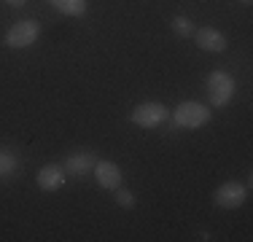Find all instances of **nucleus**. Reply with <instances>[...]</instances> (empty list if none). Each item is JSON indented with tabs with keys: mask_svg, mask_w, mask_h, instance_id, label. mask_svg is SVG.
<instances>
[{
	"mask_svg": "<svg viewBox=\"0 0 253 242\" xmlns=\"http://www.w3.org/2000/svg\"><path fill=\"white\" fill-rule=\"evenodd\" d=\"M205 86H208V100H210V105H213V108L229 105V102L234 100V92H237V83H234L232 73H226V70L208 73Z\"/></svg>",
	"mask_w": 253,
	"mask_h": 242,
	"instance_id": "f257e3e1",
	"label": "nucleus"
},
{
	"mask_svg": "<svg viewBox=\"0 0 253 242\" xmlns=\"http://www.w3.org/2000/svg\"><path fill=\"white\" fill-rule=\"evenodd\" d=\"M170 119L175 126H183V129H200V126L210 124L213 111H210L208 105H202V102H197V100H186L175 108V113H170Z\"/></svg>",
	"mask_w": 253,
	"mask_h": 242,
	"instance_id": "f03ea898",
	"label": "nucleus"
},
{
	"mask_svg": "<svg viewBox=\"0 0 253 242\" xmlns=\"http://www.w3.org/2000/svg\"><path fill=\"white\" fill-rule=\"evenodd\" d=\"M129 121L137 126H146V129H156L165 121H170V108L162 105V102H140L129 113Z\"/></svg>",
	"mask_w": 253,
	"mask_h": 242,
	"instance_id": "7ed1b4c3",
	"label": "nucleus"
},
{
	"mask_svg": "<svg viewBox=\"0 0 253 242\" xmlns=\"http://www.w3.org/2000/svg\"><path fill=\"white\" fill-rule=\"evenodd\" d=\"M38 38H41V24L35 19H22V22L11 24L3 40L8 48H30Z\"/></svg>",
	"mask_w": 253,
	"mask_h": 242,
	"instance_id": "20e7f679",
	"label": "nucleus"
},
{
	"mask_svg": "<svg viewBox=\"0 0 253 242\" xmlns=\"http://www.w3.org/2000/svg\"><path fill=\"white\" fill-rule=\"evenodd\" d=\"M215 204L224 210H237L245 204V199H248V189H245V183H240V180H226V183H221L218 189H215Z\"/></svg>",
	"mask_w": 253,
	"mask_h": 242,
	"instance_id": "39448f33",
	"label": "nucleus"
},
{
	"mask_svg": "<svg viewBox=\"0 0 253 242\" xmlns=\"http://www.w3.org/2000/svg\"><path fill=\"white\" fill-rule=\"evenodd\" d=\"M94 180H97L100 189L105 191H116L119 186H122V169H119L116 161H108V159H97V164H94Z\"/></svg>",
	"mask_w": 253,
	"mask_h": 242,
	"instance_id": "423d86ee",
	"label": "nucleus"
},
{
	"mask_svg": "<svg viewBox=\"0 0 253 242\" xmlns=\"http://www.w3.org/2000/svg\"><path fill=\"white\" fill-rule=\"evenodd\" d=\"M194 43H197V48H202V51L221 54V51H226L229 40H226V35L221 33V30H215V27H200V30H194Z\"/></svg>",
	"mask_w": 253,
	"mask_h": 242,
	"instance_id": "0eeeda50",
	"label": "nucleus"
},
{
	"mask_svg": "<svg viewBox=\"0 0 253 242\" xmlns=\"http://www.w3.org/2000/svg\"><path fill=\"white\" fill-rule=\"evenodd\" d=\"M35 183L41 191H59L65 186V167L59 164H46L35 172Z\"/></svg>",
	"mask_w": 253,
	"mask_h": 242,
	"instance_id": "6e6552de",
	"label": "nucleus"
},
{
	"mask_svg": "<svg viewBox=\"0 0 253 242\" xmlns=\"http://www.w3.org/2000/svg\"><path fill=\"white\" fill-rule=\"evenodd\" d=\"M94 164H97V156L92 154V151H76V154H70V156H65V172H70V175H86V172H92Z\"/></svg>",
	"mask_w": 253,
	"mask_h": 242,
	"instance_id": "1a4fd4ad",
	"label": "nucleus"
},
{
	"mask_svg": "<svg viewBox=\"0 0 253 242\" xmlns=\"http://www.w3.org/2000/svg\"><path fill=\"white\" fill-rule=\"evenodd\" d=\"M49 5L65 16H84L89 11L86 0H49Z\"/></svg>",
	"mask_w": 253,
	"mask_h": 242,
	"instance_id": "9d476101",
	"label": "nucleus"
},
{
	"mask_svg": "<svg viewBox=\"0 0 253 242\" xmlns=\"http://www.w3.org/2000/svg\"><path fill=\"white\" fill-rule=\"evenodd\" d=\"M172 33L178 38H194V22L189 16H172Z\"/></svg>",
	"mask_w": 253,
	"mask_h": 242,
	"instance_id": "9b49d317",
	"label": "nucleus"
},
{
	"mask_svg": "<svg viewBox=\"0 0 253 242\" xmlns=\"http://www.w3.org/2000/svg\"><path fill=\"white\" fill-rule=\"evenodd\" d=\"M113 199H116V204H119V207H124V210H132V207H135V202H137V199H135V194H132L129 189H122V186L116 189V194H113Z\"/></svg>",
	"mask_w": 253,
	"mask_h": 242,
	"instance_id": "f8f14e48",
	"label": "nucleus"
},
{
	"mask_svg": "<svg viewBox=\"0 0 253 242\" xmlns=\"http://www.w3.org/2000/svg\"><path fill=\"white\" fill-rule=\"evenodd\" d=\"M16 167H19V159L14 154H8V151H0V175L16 172Z\"/></svg>",
	"mask_w": 253,
	"mask_h": 242,
	"instance_id": "ddd939ff",
	"label": "nucleus"
},
{
	"mask_svg": "<svg viewBox=\"0 0 253 242\" xmlns=\"http://www.w3.org/2000/svg\"><path fill=\"white\" fill-rule=\"evenodd\" d=\"M5 3H8V5H14V8H22V5L27 3V0H5Z\"/></svg>",
	"mask_w": 253,
	"mask_h": 242,
	"instance_id": "4468645a",
	"label": "nucleus"
},
{
	"mask_svg": "<svg viewBox=\"0 0 253 242\" xmlns=\"http://www.w3.org/2000/svg\"><path fill=\"white\" fill-rule=\"evenodd\" d=\"M243 3H245V5H248V3H253V0H243Z\"/></svg>",
	"mask_w": 253,
	"mask_h": 242,
	"instance_id": "2eb2a0df",
	"label": "nucleus"
}]
</instances>
